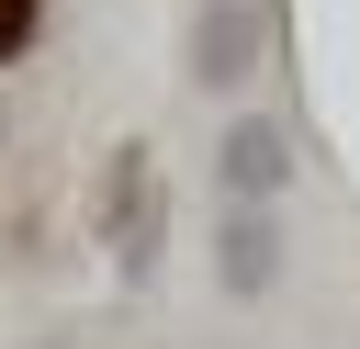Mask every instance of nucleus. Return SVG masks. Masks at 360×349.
I'll return each mask as SVG.
<instances>
[{"instance_id":"1","label":"nucleus","mask_w":360,"mask_h":349,"mask_svg":"<svg viewBox=\"0 0 360 349\" xmlns=\"http://www.w3.org/2000/svg\"><path fill=\"white\" fill-rule=\"evenodd\" d=\"M112 259H124V281L158 270V158L146 146L112 158Z\"/></svg>"},{"instance_id":"2","label":"nucleus","mask_w":360,"mask_h":349,"mask_svg":"<svg viewBox=\"0 0 360 349\" xmlns=\"http://www.w3.org/2000/svg\"><path fill=\"white\" fill-rule=\"evenodd\" d=\"M270 259H281V248H270V214H259V203H236V214H225V293L248 304V293L270 281Z\"/></svg>"},{"instance_id":"3","label":"nucleus","mask_w":360,"mask_h":349,"mask_svg":"<svg viewBox=\"0 0 360 349\" xmlns=\"http://www.w3.org/2000/svg\"><path fill=\"white\" fill-rule=\"evenodd\" d=\"M225 180H236V203L281 191V135H270V124H236V135H225Z\"/></svg>"},{"instance_id":"4","label":"nucleus","mask_w":360,"mask_h":349,"mask_svg":"<svg viewBox=\"0 0 360 349\" xmlns=\"http://www.w3.org/2000/svg\"><path fill=\"white\" fill-rule=\"evenodd\" d=\"M248 34H259L248 11H214V23H202V45H191V68H202V79H236V68H248Z\"/></svg>"},{"instance_id":"5","label":"nucleus","mask_w":360,"mask_h":349,"mask_svg":"<svg viewBox=\"0 0 360 349\" xmlns=\"http://www.w3.org/2000/svg\"><path fill=\"white\" fill-rule=\"evenodd\" d=\"M34 23H45V11H34V0H0V68H11V56H22V45H34Z\"/></svg>"}]
</instances>
